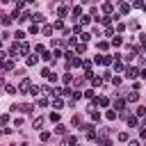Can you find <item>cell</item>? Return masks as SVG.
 Returning <instances> with one entry per match:
<instances>
[{
  "instance_id": "obj_1",
  "label": "cell",
  "mask_w": 146,
  "mask_h": 146,
  "mask_svg": "<svg viewBox=\"0 0 146 146\" xmlns=\"http://www.w3.org/2000/svg\"><path fill=\"white\" fill-rule=\"evenodd\" d=\"M30 89H32V82L27 78H23L21 84H18V94H30Z\"/></svg>"
},
{
  "instance_id": "obj_2",
  "label": "cell",
  "mask_w": 146,
  "mask_h": 146,
  "mask_svg": "<svg viewBox=\"0 0 146 146\" xmlns=\"http://www.w3.org/2000/svg\"><path fill=\"white\" fill-rule=\"evenodd\" d=\"M125 107H128V100H125V98H119V100H114V110H119L121 114L125 112Z\"/></svg>"
},
{
  "instance_id": "obj_3",
  "label": "cell",
  "mask_w": 146,
  "mask_h": 146,
  "mask_svg": "<svg viewBox=\"0 0 146 146\" xmlns=\"http://www.w3.org/2000/svg\"><path fill=\"white\" fill-rule=\"evenodd\" d=\"M68 14H71V9H68L66 5H59V7H57V16H59V18H66Z\"/></svg>"
},
{
  "instance_id": "obj_4",
  "label": "cell",
  "mask_w": 146,
  "mask_h": 146,
  "mask_svg": "<svg viewBox=\"0 0 146 146\" xmlns=\"http://www.w3.org/2000/svg\"><path fill=\"white\" fill-rule=\"evenodd\" d=\"M139 73H141V71H139L137 66H130V68H125V78H130V80H132V78H137Z\"/></svg>"
},
{
  "instance_id": "obj_5",
  "label": "cell",
  "mask_w": 146,
  "mask_h": 146,
  "mask_svg": "<svg viewBox=\"0 0 146 146\" xmlns=\"http://www.w3.org/2000/svg\"><path fill=\"white\" fill-rule=\"evenodd\" d=\"M41 75H43V78H48L50 82H52V80H57V75H55V73H52L50 68H43V71H41Z\"/></svg>"
},
{
  "instance_id": "obj_6",
  "label": "cell",
  "mask_w": 146,
  "mask_h": 146,
  "mask_svg": "<svg viewBox=\"0 0 146 146\" xmlns=\"http://www.w3.org/2000/svg\"><path fill=\"white\" fill-rule=\"evenodd\" d=\"M125 100H128V103H137V100H139V94H137V91L132 89V91H130V94L125 96Z\"/></svg>"
},
{
  "instance_id": "obj_7",
  "label": "cell",
  "mask_w": 146,
  "mask_h": 146,
  "mask_svg": "<svg viewBox=\"0 0 146 146\" xmlns=\"http://www.w3.org/2000/svg\"><path fill=\"white\" fill-rule=\"evenodd\" d=\"M105 119H107V121H114V119H116V110H114V107L107 110V112H105Z\"/></svg>"
},
{
  "instance_id": "obj_8",
  "label": "cell",
  "mask_w": 146,
  "mask_h": 146,
  "mask_svg": "<svg viewBox=\"0 0 146 146\" xmlns=\"http://www.w3.org/2000/svg\"><path fill=\"white\" fill-rule=\"evenodd\" d=\"M32 21H34V23H36V25H39V23H43V21H46V16H43V14H39V11H36V14H34V16H32Z\"/></svg>"
},
{
  "instance_id": "obj_9",
  "label": "cell",
  "mask_w": 146,
  "mask_h": 146,
  "mask_svg": "<svg viewBox=\"0 0 146 146\" xmlns=\"http://www.w3.org/2000/svg\"><path fill=\"white\" fill-rule=\"evenodd\" d=\"M91 23V14H84V16H80V25H89Z\"/></svg>"
},
{
  "instance_id": "obj_10",
  "label": "cell",
  "mask_w": 146,
  "mask_h": 146,
  "mask_svg": "<svg viewBox=\"0 0 146 146\" xmlns=\"http://www.w3.org/2000/svg\"><path fill=\"white\" fill-rule=\"evenodd\" d=\"M21 43V55H27L30 52V43H25V41H18Z\"/></svg>"
},
{
  "instance_id": "obj_11",
  "label": "cell",
  "mask_w": 146,
  "mask_h": 146,
  "mask_svg": "<svg viewBox=\"0 0 146 146\" xmlns=\"http://www.w3.org/2000/svg\"><path fill=\"white\" fill-rule=\"evenodd\" d=\"M36 62H39V55H36V57H34V55H30V57L25 59V64H27V66H34Z\"/></svg>"
},
{
  "instance_id": "obj_12",
  "label": "cell",
  "mask_w": 146,
  "mask_h": 146,
  "mask_svg": "<svg viewBox=\"0 0 146 146\" xmlns=\"http://www.w3.org/2000/svg\"><path fill=\"white\" fill-rule=\"evenodd\" d=\"M89 116H91V121H98L100 119V112H96L94 107H89Z\"/></svg>"
},
{
  "instance_id": "obj_13",
  "label": "cell",
  "mask_w": 146,
  "mask_h": 146,
  "mask_svg": "<svg viewBox=\"0 0 146 146\" xmlns=\"http://www.w3.org/2000/svg\"><path fill=\"white\" fill-rule=\"evenodd\" d=\"M41 125H43V116H36V119L32 121V128H36V130H39Z\"/></svg>"
},
{
  "instance_id": "obj_14",
  "label": "cell",
  "mask_w": 146,
  "mask_h": 146,
  "mask_svg": "<svg viewBox=\"0 0 146 146\" xmlns=\"http://www.w3.org/2000/svg\"><path fill=\"white\" fill-rule=\"evenodd\" d=\"M55 132H57V135H66V125H64V123H57V125H55Z\"/></svg>"
},
{
  "instance_id": "obj_15",
  "label": "cell",
  "mask_w": 146,
  "mask_h": 146,
  "mask_svg": "<svg viewBox=\"0 0 146 146\" xmlns=\"http://www.w3.org/2000/svg\"><path fill=\"white\" fill-rule=\"evenodd\" d=\"M64 144H66V146H78V139L71 135V137H66V139H64Z\"/></svg>"
},
{
  "instance_id": "obj_16",
  "label": "cell",
  "mask_w": 146,
  "mask_h": 146,
  "mask_svg": "<svg viewBox=\"0 0 146 146\" xmlns=\"http://www.w3.org/2000/svg\"><path fill=\"white\" fill-rule=\"evenodd\" d=\"M98 146H112V139H107V137L103 135V137L98 139Z\"/></svg>"
},
{
  "instance_id": "obj_17",
  "label": "cell",
  "mask_w": 146,
  "mask_h": 146,
  "mask_svg": "<svg viewBox=\"0 0 146 146\" xmlns=\"http://www.w3.org/2000/svg\"><path fill=\"white\" fill-rule=\"evenodd\" d=\"M75 52H78V55H84V52H87V46H84V43H78V46H75Z\"/></svg>"
},
{
  "instance_id": "obj_18",
  "label": "cell",
  "mask_w": 146,
  "mask_h": 146,
  "mask_svg": "<svg viewBox=\"0 0 146 146\" xmlns=\"http://www.w3.org/2000/svg\"><path fill=\"white\" fill-rule=\"evenodd\" d=\"M89 82H91L94 87H100V84H103V78H98V75H94V78H91Z\"/></svg>"
},
{
  "instance_id": "obj_19",
  "label": "cell",
  "mask_w": 146,
  "mask_h": 146,
  "mask_svg": "<svg viewBox=\"0 0 146 146\" xmlns=\"http://www.w3.org/2000/svg\"><path fill=\"white\" fill-rule=\"evenodd\" d=\"M62 105H64V100H62L59 96H55V98H52V107H57V110H59Z\"/></svg>"
},
{
  "instance_id": "obj_20",
  "label": "cell",
  "mask_w": 146,
  "mask_h": 146,
  "mask_svg": "<svg viewBox=\"0 0 146 146\" xmlns=\"http://www.w3.org/2000/svg\"><path fill=\"white\" fill-rule=\"evenodd\" d=\"M130 11V2H121V11L119 14H128Z\"/></svg>"
},
{
  "instance_id": "obj_21",
  "label": "cell",
  "mask_w": 146,
  "mask_h": 146,
  "mask_svg": "<svg viewBox=\"0 0 146 146\" xmlns=\"http://www.w3.org/2000/svg\"><path fill=\"white\" fill-rule=\"evenodd\" d=\"M80 14H82L80 7H73V9H71V16H73V18H80Z\"/></svg>"
},
{
  "instance_id": "obj_22",
  "label": "cell",
  "mask_w": 146,
  "mask_h": 146,
  "mask_svg": "<svg viewBox=\"0 0 146 146\" xmlns=\"http://www.w3.org/2000/svg\"><path fill=\"white\" fill-rule=\"evenodd\" d=\"M121 43H123V39H121L119 34H114V36H112V46H121Z\"/></svg>"
},
{
  "instance_id": "obj_23",
  "label": "cell",
  "mask_w": 146,
  "mask_h": 146,
  "mask_svg": "<svg viewBox=\"0 0 146 146\" xmlns=\"http://www.w3.org/2000/svg\"><path fill=\"white\" fill-rule=\"evenodd\" d=\"M36 105H39V107H46V105H48V98L39 96V98H36Z\"/></svg>"
},
{
  "instance_id": "obj_24",
  "label": "cell",
  "mask_w": 146,
  "mask_h": 146,
  "mask_svg": "<svg viewBox=\"0 0 146 146\" xmlns=\"http://www.w3.org/2000/svg\"><path fill=\"white\" fill-rule=\"evenodd\" d=\"M135 114H137V116H144V114H146V105H139V107L135 110Z\"/></svg>"
},
{
  "instance_id": "obj_25",
  "label": "cell",
  "mask_w": 146,
  "mask_h": 146,
  "mask_svg": "<svg viewBox=\"0 0 146 146\" xmlns=\"http://www.w3.org/2000/svg\"><path fill=\"white\" fill-rule=\"evenodd\" d=\"M103 11L110 16V14H112V2H105V5H103Z\"/></svg>"
},
{
  "instance_id": "obj_26",
  "label": "cell",
  "mask_w": 146,
  "mask_h": 146,
  "mask_svg": "<svg viewBox=\"0 0 146 146\" xmlns=\"http://www.w3.org/2000/svg\"><path fill=\"white\" fill-rule=\"evenodd\" d=\"M52 27H55V30H64V23H62V18H57V21L52 23Z\"/></svg>"
},
{
  "instance_id": "obj_27",
  "label": "cell",
  "mask_w": 146,
  "mask_h": 146,
  "mask_svg": "<svg viewBox=\"0 0 146 146\" xmlns=\"http://www.w3.org/2000/svg\"><path fill=\"white\" fill-rule=\"evenodd\" d=\"M2 66H5V71H11V68H14V62H11V59H5Z\"/></svg>"
},
{
  "instance_id": "obj_28",
  "label": "cell",
  "mask_w": 146,
  "mask_h": 146,
  "mask_svg": "<svg viewBox=\"0 0 146 146\" xmlns=\"http://www.w3.org/2000/svg\"><path fill=\"white\" fill-rule=\"evenodd\" d=\"M52 30H55L52 25H43V34H48V36H50V34H52Z\"/></svg>"
},
{
  "instance_id": "obj_29",
  "label": "cell",
  "mask_w": 146,
  "mask_h": 146,
  "mask_svg": "<svg viewBox=\"0 0 146 146\" xmlns=\"http://www.w3.org/2000/svg\"><path fill=\"white\" fill-rule=\"evenodd\" d=\"M14 36H16V41H23V39H25V32H21V30H16V34H14Z\"/></svg>"
},
{
  "instance_id": "obj_30",
  "label": "cell",
  "mask_w": 146,
  "mask_h": 146,
  "mask_svg": "<svg viewBox=\"0 0 146 146\" xmlns=\"http://www.w3.org/2000/svg\"><path fill=\"white\" fill-rule=\"evenodd\" d=\"M80 39H82V43H87V41L91 39V34H89V32H82V34H80Z\"/></svg>"
},
{
  "instance_id": "obj_31",
  "label": "cell",
  "mask_w": 146,
  "mask_h": 146,
  "mask_svg": "<svg viewBox=\"0 0 146 146\" xmlns=\"http://www.w3.org/2000/svg\"><path fill=\"white\" fill-rule=\"evenodd\" d=\"M125 121H128V125H137V123H139V121H137V116H128Z\"/></svg>"
},
{
  "instance_id": "obj_32",
  "label": "cell",
  "mask_w": 146,
  "mask_h": 146,
  "mask_svg": "<svg viewBox=\"0 0 146 146\" xmlns=\"http://www.w3.org/2000/svg\"><path fill=\"white\" fill-rule=\"evenodd\" d=\"M11 23V16H7V14H2V25H9Z\"/></svg>"
},
{
  "instance_id": "obj_33",
  "label": "cell",
  "mask_w": 146,
  "mask_h": 146,
  "mask_svg": "<svg viewBox=\"0 0 146 146\" xmlns=\"http://www.w3.org/2000/svg\"><path fill=\"white\" fill-rule=\"evenodd\" d=\"M98 48H100V50H107V48H110V41H100Z\"/></svg>"
},
{
  "instance_id": "obj_34",
  "label": "cell",
  "mask_w": 146,
  "mask_h": 146,
  "mask_svg": "<svg viewBox=\"0 0 146 146\" xmlns=\"http://www.w3.org/2000/svg\"><path fill=\"white\" fill-rule=\"evenodd\" d=\"M34 52H41V55H43V52H46V48H43L41 43H36V46H34Z\"/></svg>"
},
{
  "instance_id": "obj_35",
  "label": "cell",
  "mask_w": 146,
  "mask_h": 146,
  "mask_svg": "<svg viewBox=\"0 0 146 146\" xmlns=\"http://www.w3.org/2000/svg\"><path fill=\"white\" fill-rule=\"evenodd\" d=\"M114 68H116L119 73H125V68H123V64H121V62H116V64H114Z\"/></svg>"
},
{
  "instance_id": "obj_36",
  "label": "cell",
  "mask_w": 146,
  "mask_h": 146,
  "mask_svg": "<svg viewBox=\"0 0 146 146\" xmlns=\"http://www.w3.org/2000/svg\"><path fill=\"white\" fill-rule=\"evenodd\" d=\"M5 91H7V94H16V87H14V84H7Z\"/></svg>"
},
{
  "instance_id": "obj_37",
  "label": "cell",
  "mask_w": 146,
  "mask_h": 146,
  "mask_svg": "<svg viewBox=\"0 0 146 146\" xmlns=\"http://www.w3.org/2000/svg\"><path fill=\"white\" fill-rule=\"evenodd\" d=\"M30 94H32V96H36V98H39V94H41V91H39V87H36V84H34V87H32V89H30Z\"/></svg>"
},
{
  "instance_id": "obj_38",
  "label": "cell",
  "mask_w": 146,
  "mask_h": 146,
  "mask_svg": "<svg viewBox=\"0 0 146 146\" xmlns=\"http://www.w3.org/2000/svg\"><path fill=\"white\" fill-rule=\"evenodd\" d=\"M50 121H52V123H59V114L52 112V114H50Z\"/></svg>"
},
{
  "instance_id": "obj_39",
  "label": "cell",
  "mask_w": 146,
  "mask_h": 146,
  "mask_svg": "<svg viewBox=\"0 0 146 146\" xmlns=\"http://www.w3.org/2000/svg\"><path fill=\"white\" fill-rule=\"evenodd\" d=\"M105 36H114V27H112V25L105 30Z\"/></svg>"
},
{
  "instance_id": "obj_40",
  "label": "cell",
  "mask_w": 146,
  "mask_h": 146,
  "mask_svg": "<svg viewBox=\"0 0 146 146\" xmlns=\"http://www.w3.org/2000/svg\"><path fill=\"white\" fill-rule=\"evenodd\" d=\"M119 141H128V132H119Z\"/></svg>"
},
{
  "instance_id": "obj_41",
  "label": "cell",
  "mask_w": 146,
  "mask_h": 146,
  "mask_svg": "<svg viewBox=\"0 0 146 146\" xmlns=\"http://www.w3.org/2000/svg\"><path fill=\"white\" fill-rule=\"evenodd\" d=\"M36 32H39V25H36V23H34V25H32V27H30V34H36Z\"/></svg>"
},
{
  "instance_id": "obj_42",
  "label": "cell",
  "mask_w": 146,
  "mask_h": 146,
  "mask_svg": "<svg viewBox=\"0 0 146 146\" xmlns=\"http://www.w3.org/2000/svg\"><path fill=\"white\" fill-rule=\"evenodd\" d=\"M71 123H73V125H82V123H80V116H78V114L73 116V121H71Z\"/></svg>"
},
{
  "instance_id": "obj_43",
  "label": "cell",
  "mask_w": 146,
  "mask_h": 146,
  "mask_svg": "<svg viewBox=\"0 0 146 146\" xmlns=\"http://www.w3.org/2000/svg\"><path fill=\"white\" fill-rule=\"evenodd\" d=\"M50 139V132H41V141H48Z\"/></svg>"
},
{
  "instance_id": "obj_44",
  "label": "cell",
  "mask_w": 146,
  "mask_h": 146,
  "mask_svg": "<svg viewBox=\"0 0 146 146\" xmlns=\"http://www.w3.org/2000/svg\"><path fill=\"white\" fill-rule=\"evenodd\" d=\"M139 135H141V139H146V128L141 125V130H139Z\"/></svg>"
},
{
  "instance_id": "obj_45",
  "label": "cell",
  "mask_w": 146,
  "mask_h": 146,
  "mask_svg": "<svg viewBox=\"0 0 146 146\" xmlns=\"http://www.w3.org/2000/svg\"><path fill=\"white\" fill-rule=\"evenodd\" d=\"M128 146H139V141H130V144H128Z\"/></svg>"
},
{
  "instance_id": "obj_46",
  "label": "cell",
  "mask_w": 146,
  "mask_h": 146,
  "mask_svg": "<svg viewBox=\"0 0 146 146\" xmlns=\"http://www.w3.org/2000/svg\"><path fill=\"white\" fill-rule=\"evenodd\" d=\"M25 2H27V5H34V2H36V0H25Z\"/></svg>"
},
{
  "instance_id": "obj_47",
  "label": "cell",
  "mask_w": 146,
  "mask_h": 146,
  "mask_svg": "<svg viewBox=\"0 0 146 146\" xmlns=\"http://www.w3.org/2000/svg\"><path fill=\"white\" fill-rule=\"evenodd\" d=\"M64 2H66V5H73V0H64Z\"/></svg>"
},
{
  "instance_id": "obj_48",
  "label": "cell",
  "mask_w": 146,
  "mask_h": 146,
  "mask_svg": "<svg viewBox=\"0 0 146 146\" xmlns=\"http://www.w3.org/2000/svg\"><path fill=\"white\" fill-rule=\"evenodd\" d=\"M94 2H98V0H89V5H94Z\"/></svg>"
},
{
  "instance_id": "obj_49",
  "label": "cell",
  "mask_w": 146,
  "mask_h": 146,
  "mask_svg": "<svg viewBox=\"0 0 146 146\" xmlns=\"http://www.w3.org/2000/svg\"><path fill=\"white\" fill-rule=\"evenodd\" d=\"M21 146H30V144H25V141H23V144H21Z\"/></svg>"
},
{
  "instance_id": "obj_50",
  "label": "cell",
  "mask_w": 146,
  "mask_h": 146,
  "mask_svg": "<svg viewBox=\"0 0 146 146\" xmlns=\"http://www.w3.org/2000/svg\"><path fill=\"white\" fill-rule=\"evenodd\" d=\"M80 2H84V5H87V2H89V0H80Z\"/></svg>"
},
{
  "instance_id": "obj_51",
  "label": "cell",
  "mask_w": 146,
  "mask_h": 146,
  "mask_svg": "<svg viewBox=\"0 0 146 146\" xmlns=\"http://www.w3.org/2000/svg\"><path fill=\"white\" fill-rule=\"evenodd\" d=\"M105 2H114V0H105Z\"/></svg>"
}]
</instances>
